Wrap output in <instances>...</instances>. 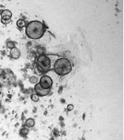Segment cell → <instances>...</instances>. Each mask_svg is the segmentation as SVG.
Returning a JSON list of instances; mask_svg holds the SVG:
<instances>
[{"label": "cell", "mask_w": 124, "mask_h": 140, "mask_svg": "<svg viewBox=\"0 0 124 140\" xmlns=\"http://www.w3.org/2000/svg\"><path fill=\"white\" fill-rule=\"evenodd\" d=\"M7 47H8V49L11 50V49H13V48L15 47V44H14V42H12L11 41H9V42H8V43H7Z\"/></svg>", "instance_id": "7c38bea8"}, {"label": "cell", "mask_w": 124, "mask_h": 140, "mask_svg": "<svg viewBox=\"0 0 124 140\" xmlns=\"http://www.w3.org/2000/svg\"><path fill=\"white\" fill-rule=\"evenodd\" d=\"M1 22L4 24H8L10 22V20L6 21V20H3V19H1Z\"/></svg>", "instance_id": "5bb4252c"}, {"label": "cell", "mask_w": 124, "mask_h": 140, "mask_svg": "<svg viewBox=\"0 0 124 140\" xmlns=\"http://www.w3.org/2000/svg\"><path fill=\"white\" fill-rule=\"evenodd\" d=\"M1 101H0V109H1Z\"/></svg>", "instance_id": "9a60e30c"}, {"label": "cell", "mask_w": 124, "mask_h": 140, "mask_svg": "<svg viewBox=\"0 0 124 140\" xmlns=\"http://www.w3.org/2000/svg\"><path fill=\"white\" fill-rule=\"evenodd\" d=\"M17 26L19 28H23L26 26V22L23 19H19L16 22Z\"/></svg>", "instance_id": "9c48e42d"}, {"label": "cell", "mask_w": 124, "mask_h": 140, "mask_svg": "<svg viewBox=\"0 0 124 140\" xmlns=\"http://www.w3.org/2000/svg\"><path fill=\"white\" fill-rule=\"evenodd\" d=\"M74 109V106L73 104H68V106H67V109H68V111H71Z\"/></svg>", "instance_id": "4fadbf2b"}, {"label": "cell", "mask_w": 124, "mask_h": 140, "mask_svg": "<svg viewBox=\"0 0 124 140\" xmlns=\"http://www.w3.org/2000/svg\"><path fill=\"white\" fill-rule=\"evenodd\" d=\"M39 83L42 88L45 89H51L53 86L52 79L50 76L47 75L42 76Z\"/></svg>", "instance_id": "277c9868"}, {"label": "cell", "mask_w": 124, "mask_h": 140, "mask_svg": "<svg viewBox=\"0 0 124 140\" xmlns=\"http://www.w3.org/2000/svg\"><path fill=\"white\" fill-rule=\"evenodd\" d=\"M51 89H45L42 88L41 86H40L39 83H37L35 84L34 87V90L35 91V93L37 95H39V97H44L46 95H49Z\"/></svg>", "instance_id": "5b68a950"}, {"label": "cell", "mask_w": 124, "mask_h": 140, "mask_svg": "<svg viewBox=\"0 0 124 140\" xmlns=\"http://www.w3.org/2000/svg\"><path fill=\"white\" fill-rule=\"evenodd\" d=\"M30 82H31L32 84H37V82H38V78L35 76H32V77L29 79Z\"/></svg>", "instance_id": "8fae6325"}, {"label": "cell", "mask_w": 124, "mask_h": 140, "mask_svg": "<svg viewBox=\"0 0 124 140\" xmlns=\"http://www.w3.org/2000/svg\"><path fill=\"white\" fill-rule=\"evenodd\" d=\"M31 99L32 100L34 101V102H38L39 100V96L37 95L36 94H34L31 95Z\"/></svg>", "instance_id": "30bf717a"}, {"label": "cell", "mask_w": 124, "mask_h": 140, "mask_svg": "<svg viewBox=\"0 0 124 140\" xmlns=\"http://www.w3.org/2000/svg\"><path fill=\"white\" fill-rule=\"evenodd\" d=\"M54 69L55 72L59 76H65L71 71L72 65L70 60L65 58L58 59L55 63Z\"/></svg>", "instance_id": "7a4b0ae2"}, {"label": "cell", "mask_w": 124, "mask_h": 140, "mask_svg": "<svg viewBox=\"0 0 124 140\" xmlns=\"http://www.w3.org/2000/svg\"><path fill=\"white\" fill-rule=\"evenodd\" d=\"M1 19L9 21L10 20L12 17V12H11V11L9 10L5 9L3 10L2 12H1Z\"/></svg>", "instance_id": "8992f818"}, {"label": "cell", "mask_w": 124, "mask_h": 140, "mask_svg": "<svg viewBox=\"0 0 124 140\" xmlns=\"http://www.w3.org/2000/svg\"><path fill=\"white\" fill-rule=\"evenodd\" d=\"M36 65L42 72H47L50 70L51 60L47 56L42 55L37 58Z\"/></svg>", "instance_id": "3957f363"}, {"label": "cell", "mask_w": 124, "mask_h": 140, "mask_svg": "<svg viewBox=\"0 0 124 140\" xmlns=\"http://www.w3.org/2000/svg\"><path fill=\"white\" fill-rule=\"evenodd\" d=\"M45 27L44 24L39 21L30 22L26 28V33L29 38L37 40L42 38L45 33Z\"/></svg>", "instance_id": "6da1fadb"}, {"label": "cell", "mask_w": 124, "mask_h": 140, "mask_svg": "<svg viewBox=\"0 0 124 140\" xmlns=\"http://www.w3.org/2000/svg\"><path fill=\"white\" fill-rule=\"evenodd\" d=\"M10 54L12 58H14V59H17V58H19V57H20L21 52L18 49L15 47L12 49L11 50Z\"/></svg>", "instance_id": "52a82bcc"}, {"label": "cell", "mask_w": 124, "mask_h": 140, "mask_svg": "<svg viewBox=\"0 0 124 140\" xmlns=\"http://www.w3.org/2000/svg\"><path fill=\"white\" fill-rule=\"evenodd\" d=\"M26 125L27 126V127H29V128L33 127L35 125L34 120L32 119V118H28L26 122Z\"/></svg>", "instance_id": "ba28073f"}]
</instances>
